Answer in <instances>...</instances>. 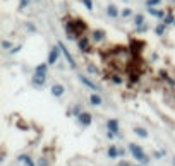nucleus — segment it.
<instances>
[{
  "label": "nucleus",
  "mask_w": 175,
  "mask_h": 166,
  "mask_svg": "<svg viewBox=\"0 0 175 166\" xmlns=\"http://www.w3.org/2000/svg\"><path fill=\"white\" fill-rule=\"evenodd\" d=\"M28 4H29V0H21V4H19V9H24Z\"/></svg>",
  "instance_id": "nucleus-28"
},
{
  "label": "nucleus",
  "mask_w": 175,
  "mask_h": 166,
  "mask_svg": "<svg viewBox=\"0 0 175 166\" xmlns=\"http://www.w3.org/2000/svg\"><path fill=\"white\" fill-rule=\"evenodd\" d=\"M36 164H38V166H48V164H46V159H40Z\"/></svg>",
  "instance_id": "nucleus-29"
},
{
  "label": "nucleus",
  "mask_w": 175,
  "mask_h": 166,
  "mask_svg": "<svg viewBox=\"0 0 175 166\" xmlns=\"http://www.w3.org/2000/svg\"><path fill=\"white\" fill-rule=\"evenodd\" d=\"M134 22H136V26H139V28L144 26V15H142V14H138V15L134 17Z\"/></svg>",
  "instance_id": "nucleus-19"
},
{
  "label": "nucleus",
  "mask_w": 175,
  "mask_h": 166,
  "mask_svg": "<svg viewBox=\"0 0 175 166\" xmlns=\"http://www.w3.org/2000/svg\"><path fill=\"white\" fill-rule=\"evenodd\" d=\"M148 12L151 15H155V17H163V15H165L163 11H158V9H153V7H148Z\"/></svg>",
  "instance_id": "nucleus-18"
},
{
  "label": "nucleus",
  "mask_w": 175,
  "mask_h": 166,
  "mask_svg": "<svg viewBox=\"0 0 175 166\" xmlns=\"http://www.w3.org/2000/svg\"><path fill=\"white\" fill-rule=\"evenodd\" d=\"M59 48H60V52H62V55L65 57V60L69 62V65H71L72 69H76L77 65H76V62H74V58H72V55L69 53V50L65 48V45H63V43H59Z\"/></svg>",
  "instance_id": "nucleus-3"
},
{
  "label": "nucleus",
  "mask_w": 175,
  "mask_h": 166,
  "mask_svg": "<svg viewBox=\"0 0 175 166\" xmlns=\"http://www.w3.org/2000/svg\"><path fill=\"white\" fill-rule=\"evenodd\" d=\"M120 14H122V15H124V17H129V15H130V14H132V11H130V9H124V11H122V12H120Z\"/></svg>",
  "instance_id": "nucleus-27"
},
{
  "label": "nucleus",
  "mask_w": 175,
  "mask_h": 166,
  "mask_svg": "<svg viewBox=\"0 0 175 166\" xmlns=\"http://www.w3.org/2000/svg\"><path fill=\"white\" fill-rule=\"evenodd\" d=\"M19 161H24V166H38V164H34V161L29 158V156H26V154L19 156Z\"/></svg>",
  "instance_id": "nucleus-15"
},
{
  "label": "nucleus",
  "mask_w": 175,
  "mask_h": 166,
  "mask_svg": "<svg viewBox=\"0 0 175 166\" xmlns=\"http://www.w3.org/2000/svg\"><path fill=\"white\" fill-rule=\"evenodd\" d=\"M19 50H21V46H15V48H12V50H11V53H17Z\"/></svg>",
  "instance_id": "nucleus-33"
},
{
  "label": "nucleus",
  "mask_w": 175,
  "mask_h": 166,
  "mask_svg": "<svg viewBox=\"0 0 175 166\" xmlns=\"http://www.w3.org/2000/svg\"><path fill=\"white\" fill-rule=\"evenodd\" d=\"M26 28H28L29 31H36V28H34L33 24H31V22H28V24H26Z\"/></svg>",
  "instance_id": "nucleus-30"
},
{
  "label": "nucleus",
  "mask_w": 175,
  "mask_h": 166,
  "mask_svg": "<svg viewBox=\"0 0 175 166\" xmlns=\"http://www.w3.org/2000/svg\"><path fill=\"white\" fill-rule=\"evenodd\" d=\"M165 29H167V24H165V22H161V24H158V26H156V29H155V33H156L158 36H161V34L165 33Z\"/></svg>",
  "instance_id": "nucleus-20"
},
{
  "label": "nucleus",
  "mask_w": 175,
  "mask_h": 166,
  "mask_svg": "<svg viewBox=\"0 0 175 166\" xmlns=\"http://www.w3.org/2000/svg\"><path fill=\"white\" fill-rule=\"evenodd\" d=\"M46 70H48V63H40L34 69V74L36 75H46Z\"/></svg>",
  "instance_id": "nucleus-8"
},
{
  "label": "nucleus",
  "mask_w": 175,
  "mask_h": 166,
  "mask_svg": "<svg viewBox=\"0 0 175 166\" xmlns=\"http://www.w3.org/2000/svg\"><path fill=\"white\" fill-rule=\"evenodd\" d=\"M79 81H81L84 86H88V87H91V89H94V91H98V86L94 84V82H91L88 77H84V75H79Z\"/></svg>",
  "instance_id": "nucleus-11"
},
{
  "label": "nucleus",
  "mask_w": 175,
  "mask_h": 166,
  "mask_svg": "<svg viewBox=\"0 0 175 166\" xmlns=\"http://www.w3.org/2000/svg\"><path fill=\"white\" fill-rule=\"evenodd\" d=\"M82 4L88 11H93V0H82Z\"/></svg>",
  "instance_id": "nucleus-24"
},
{
  "label": "nucleus",
  "mask_w": 175,
  "mask_h": 166,
  "mask_svg": "<svg viewBox=\"0 0 175 166\" xmlns=\"http://www.w3.org/2000/svg\"><path fill=\"white\" fill-rule=\"evenodd\" d=\"M50 91H52V94H53L55 98H60V96H63V92H65V87H63L62 84H53Z\"/></svg>",
  "instance_id": "nucleus-6"
},
{
  "label": "nucleus",
  "mask_w": 175,
  "mask_h": 166,
  "mask_svg": "<svg viewBox=\"0 0 175 166\" xmlns=\"http://www.w3.org/2000/svg\"><path fill=\"white\" fill-rule=\"evenodd\" d=\"M88 70H90L91 74H94V72H96V69H94V65H90V67H88Z\"/></svg>",
  "instance_id": "nucleus-32"
},
{
  "label": "nucleus",
  "mask_w": 175,
  "mask_h": 166,
  "mask_svg": "<svg viewBox=\"0 0 175 166\" xmlns=\"http://www.w3.org/2000/svg\"><path fill=\"white\" fill-rule=\"evenodd\" d=\"M90 103L93 104V106H100V104L103 103V100H101L100 94H96V92H94V94H91V96H90Z\"/></svg>",
  "instance_id": "nucleus-12"
},
{
  "label": "nucleus",
  "mask_w": 175,
  "mask_h": 166,
  "mask_svg": "<svg viewBox=\"0 0 175 166\" xmlns=\"http://www.w3.org/2000/svg\"><path fill=\"white\" fill-rule=\"evenodd\" d=\"M79 123H81V125H84V127L91 125V123H93V115L88 113V111H82V113L79 115Z\"/></svg>",
  "instance_id": "nucleus-5"
},
{
  "label": "nucleus",
  "mask_w": 175,
  "mask_h": 166,
  "mask_svg": "<svg viewBox=\"0 0 175 166\" xmlns=\"http://www.w3.org/2000/svg\"><path fill=\"white\" fill-rule=\"evenodd\" d=\"M93 40L96 41H103L105 40V31L103 29H96V31H93Z\"/></svg>",
  "instance_id": "nucleus-14"
},
{
  "label": "nucleus",
  "mask_w": 175,
  "mask_h": 166,
  "mask_svg": "<svg viewBox=\"0 0 175 166\" xmlns=\"http://www.w3.org/2000/svg\"><path fill=\"white\" fill-rule=\"evenodd\" d=\"M119 151H120V149L119 147H115V146H110V147H108V152H107V154H108V158H119Z\"/></svg>",
  "instance_id": "nucleus-16"
},
{
  "label": "nucleus",
  "mask_w": 175,
  "mask_h": 166,
  "mask_svg": "<svg viewBox=\"0 0 175 166\" xmlns=\"http://www.w3.org/2000/svg\"><path fill=\"white\" fill-rule=\"evenodd\" d=\"M33 84L34 86H43L45 84V75H33Z\"/></svg>",
  "instance_id": "nucleus-17"
},
{
  "label": "nucleus",
  "mask_w": 175,
  "mask_h": 166,
  "mask_svg": "<svg viewBox=\"0 0 175 166\" xmlns=\"http://www.w3.org/2000/svg\"><path fill=\"white\" fill-rule=\"evenodd\" d=\"M173 166H175V158H173Z\"/></svg>",
  "instance_id": "nucleus-35"
},
{
  "label": "nucleus",
  "mask_w": 175,
  "mask_h": 166,
  "mask_svg": "<svg viewBox=\"0 0 175 166\" xmlns=\"http://www.w3.org/2000/svg\"><path fill=\"white\" fill-rule=\"evenodd\" d=\"M107 12H108V15H110L112 19L119 17V9H117V5H113V4H110L107 7Z\"/></svg>",
  "instance_id": "nucleus-10"
},
{
  "label": "nucleus",
  "mask_w": 175,
  "mask_h": 166,
  "mask_svg": "<svg viewBox=\"0 0 175 166\" xmlns=\"http://www.w3.org/2000/svg\"><path fill=\"white\" fill-rule=\"evenodd\" d=\"M77 46L81 52H90V41L86 40V38H81V40L77 41Z\"/></svg>",
  "instance_id": "nucleus-9"
},
{
  "label": "nucleus",
  "mask_w": 175,
  "mask_h": 166,
  "mask_svg": "<svg viewBox=\"0 0 175 166\" xmlns=\"http://www.w3.org/2000/svg\"><path fill=\"white\" fill-rule=\"evenodd\" d=\"M117 166H130V163H127V161H120Z\"/></svg>",
  "instance_id": "nucleus-31"
},
{
  "label": "nucleus",
  "mask_w": 175,
  "mask_h": 166,
  "mask_svg": "<svg viewBox=\"0 0 175 166\" xmlns=\"http://www.w3.org/2000/svg\"><path fill=\"white\" fill-rule=\"evenodd\" d=\"M110 81H112L113 84L119 86V84H122V82H124V79L120 77V75H117V74H112V75H110Z\"/></svg>",
  "instance_id": "nucleus-21"
},
{
  "label": "nucleus",
  "mask_w": 175,
  "mask_h": 166,
  "mask_svg": "<svg viewBox=\"0 0 175 166\" xmlns=\"http://www.w3.org/2000/svg\"><path fill=\"white\" fill-rule=\"evenodd\" d=\"M2 48H4V50H12V43H11V41H7V40L2 41Z\"/></svg>",
  "instance_id": "nucleus-25"
},
{
  "label": "nucleus",
  "mask_w": 175,
  "mask_h": 166,
  "mask_svg": "<svg viewBox=\"0 0 175 166\" xmlns=\"http://www.w3.org/2000/svg\"><path fill=\"white\" fill-rule=\"evenodd\" d=\"M130 166H142V164H130Z\"/></svg>",
  "instance_id": "nucleus-34"
},
{
  "label": "nucleus",
  "mask_w": 175,
  "mask_h": 166,
  "mask_svg": "<svg viewBox=\"0 0 175 166\" xmlns=\"http://www.w3.org/2000/svg\"><path fill=\"white\" fill-rule=\"evenodd\" d=\"M129 151L132 152V156H134V159L138 163H141V164H146V163H148V156L144 154V151H142L141 146L130 142V144H129Z\"/></svg>",
  "instance_id": "nucleus-2"
},
{
  "label": "nucleus",
  "mask_w": 175,
  "mask_h": 166,
  "mask_svg": "<svg viewBox=\"0 0 175 166\" xmlns=\"http://www.w3.org/2000/svg\"><path fill=\"white\" fill-rule=\"evenodd\" d=\"M160 2H161V0H148V2H146V5H148V7H155V5H158Z\"/></svg>",
  "instance_id": "nucleus-26"
},
{
  "label": "nucleus",
  "mask_w": 175,
  "mask_h": 166,
  "mask_svg": "<svg viewBox=\"0 0 175 166\" xmlns=\"http://www.w3.org/2000/svg\"><path fill=\"white\" fill-rule=\"evenodd\" d=\"M134 132L138 134V135L141 137V139H148V135H149L148 130H146L144 127H134Z\"/></svg>",
  "instance_id": "nucleus-13"
},
{
  "label": "nucleus",
  "mask_w": 175,
  "mask_h": 166,
  "mask_svg": "<svg viewBox=\"0 0 175 166\" xmlns=\"http://www.w3.org/2000/svg\"><path fill=\"white\" fill-rule=\"evenodd\" d=\"M173 2H175V0H173Z\"/></svg>",
  "instance_id": "nucleus-36"
},
{
  "label": "nucleus",
  "mask_w": 175,
  "mask_h": 166,
  "mask_svg": "<svg viewBox=\"0 0 175 166\" xmlns=\"http://www.w3.org/2000/svg\"><path fill=\"white\" fill-rule=\"evenodd\" d=\"M129 82H130V84H138V82H139V75L138 74H130Z\"/></svg>",
  "instance_id": "nucleus-22"
},
{
  "label": "nucleus",
  "mask_w": 175,
  "mask_h": 166,
  "mask_svg": "<svg viewBox=\"0 0 175 166\" xmlns=\"http://www.w3.org/2000/svg\"><path fill=\"white\" fill-rule=\"evenodd\" d=\"M59 57H60V48H59V45L57 46H53L52 50H50V53H48V65H53V63L59 60Z\"/></svg>",
  "instance_id": "nucleus-4"
},
{
  "label": "nucleus",
  "mask_w": 175,
  "mask_h": 166,
  "mask_svg": "<svg viewBox=\"0 0 175 166\" xmlns=\"http://www.w3.org/2000/svg\"><path fill=\"white\" fill-rule=\"evenodd\" d=\"M86 31V22L81 21V19H74L67 24V38L69 40H74L79 34H82Z\"/></svg>",
  "instance_id": "nucleus-1"
},
{
  "label": "nucleus",
  "mask_w": 175,
  "mask_h": 166,
  "mask_svg": "<svg viewBox=\"0 0 175 166\" xmlns=\"http://www.w3.org/2000/svg\"><path fill=\"white\" fill-rule=\"evenodd\" d=\"M165 24H167V26H168V24H175V17L172 14H168L167 17H165Z\"/></svg>",
  "instance_id": "nucleus-23"
},
{
  "label": "nucleus",
  "mask_w": 175,
  "mask_h": 166,
  "mask_svg": "<svg viewBox=\"0 0 175 166\" xmlns=\"http://www.w3.org/2000/svg\"><path fill=\"white\" fill-rule=\"evenodd\" d=\"M107 129H108V132L117 134V132H119V120H115V118H110V120L107 122Z\"/></svg>",
  "instance_id": "nucleus-7"
}]
</instances>
